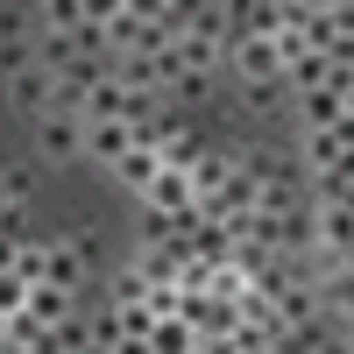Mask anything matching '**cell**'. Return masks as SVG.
<instances>
[{
	"mask_svg": "<svg viewBox=\"0 0 354 354\" xmlns=\"http://www.w3.org/2000/svg\"><path fill=\"white\" fill-rule=\"evenodd\" d=\"M36 149H43V163L85 156V121H71V113H43V121H36Z\"/></svg>",
	"mask_w": 354,
	"mask_h": 354,
	"instance_id": "6da1fadb",
	"label": "cell"
},
{
	"mask_svg": "<svg viewBox=\"0 0 354 354\" xmlns=\"http://www.w3.org/2000/svg\"><path fill=\"white\" fill-rule=\"evenodd\" d=\"M8 100L28 113V121H43V113H57V78H43V71H21V78H8Z\"/></svg>",
	"mask_w": 354,
	"mask_h": 354,
	"instance_id": "7a4b0ae2",
	"label": "cell"
},
{
	"mask_svg": "<svg viewBox=\"0 0 354 354\" xmlns=\"http://www.w3.org/2000/svg\"><path fill=\"white\" fill-rule=\"evenodd\" d=\"M234 64H241V78H248V85H277V78H283L277 43H262V36H241V43H234Z\"/></svg>",
	"mask_w": 354,
	"mask_h": 354,
	"instance_id": "3957f363",
	"label": "cell"
},
{
	"mask_svg": "<svg viewBox=\"0 0 354 354\" xmlns=\"http://www.w3.org/2000/svg\"><path fill=\"white\" fill-rule=\"evenodd\" d=\"M340 71H333V85H319V93H298V113H305V135H326V128H340Z\"/></svg>",
	"mask_w": 354,
	"mask_h": 354,
	"instance_id": "277c9868",
	"label": "cell"
},
{
	"mask_svg": "<svg viewBox=\"0 0 354 354\" xmlns=\"http://www.w3.org/2000/svg\"><path fill=\"white\" fill-rule=\"evenodd\" d=\"M128 149H135L128 121H93V128H85V156H93V163H121Z\"/></svg>",
	"mask_w": 354,
	"mask_h": 354,
	"instance_id": "5b68a950",
	"label": "cell"
},
{
	"mask_svg": "<svg viewBox=\"0 0 354 354\" xmlns=\"http://www.w3.org/2000/svg\"><path fill=\"white\" fill-rule=\"evenodd\" d=\"M78 277H85V255H78L71 241H50V248H43V283H50V290H78Z\"/></svg>",
	"mask_w": 354,
	"mask_h": 354,
	"instance_id": "8992f818",
	"label": "cell"
},
{
	"mask_svg": "<svg viewBox=\"0 0 354 354\" xmlns=\"http://www.w3.org/2000/svg\"><path fill=\"white\" fill-rule=\"evenodd\" d=\"M21 312L36 319L43 333H57L64 319H78V312H71V290H50V283H36V290H28V305H21Z\"/></svg>",
	"mask_w": 354,
	"mask_h": 354,
	"instance_id": "52a82bcc",
	"label": "cell"
},
{
	"mask_svg": "<svg viewBox=\"0 0 354 354\" xmlns=\"http://www.w3.org/2000/svg\"><path fill=\"white\" fill-rule=\"evenodd\" d=\"M185 177H192V198L205 205V198H213V192L227 185V177H234V156H220V149H205V156H198V163H192Z\"/></svg>",
	"mask_w": 354,
	"mask_h": 354,
	"instance_id": "ba28073f",
	"label": "cell"
},
{
	"mask_svg": "<svg viewBox=\"0 0 354 354\" xmlns=\"http://www.w3.org/2000/svg\"><path fill=\"white\" fill-rule=\"evenodd\" d=\"M156 170H163V163H156V149H128L121 163H113V177H121V185H128L135 198H149V185H156Z\"/></svg>",
	"mask_w": 354,
	"mask_h": 354,
	"instance_id": "9c48e42d",
	"label": "cell"
},
{
	"mask_svg": "<svg viewBox=\"0 0 354 354\" xmlns=\"http://www.w3.org/2000/svg\"><path fill=\"white\" fill-rule=\"evenodd\" d=\"M198 347V333L185 326V319H156L149 326V354H192Z\"/></svg>",
	"mask_w": 354,
	"mask_h": 354,
	"instance_id": "30bf717a",
	"label": "cell"
},
{
	"mask_svg": "<svg viewBox=\"0 0 354 354\" xmlns=\"http://www.w3.org/2000/svg\"><path fill=\"white\" fill-rule=\"evenodd\" d=\"M135 305H149V277L128 262V270L113 277V312H135Z\"/></svg>",
	"mask_w": 354,
	"mask_h": 354,
	"instance_id": "8fae6325",
	"label": "cell"
},
{
	"mask_svg": "<svg viewBox=\"0 0 354 354\" xmlns=\"http://www.w3.org/2000/svg\"><path fill=\"white\" fill-rule=\"evenodd\" d=\"M0 43H36V15L28 8H0Z\"/></svg>",
	"mask_w": 354,
	"mask_h": 354,
	"instance_id": "7c38bea8",
	"label": "cell"
},
{
	"mask_svg": "<svg viewBox=\"0 0 354 354\" xmlns=\"http://www.w3.org/2000/svg\"><path fill=\"white\" fill-rule=\"evenodd\" d=\"M0 71H8V78L36 71V43H0Z\"/></svg>",
	"mask_w": 354,
	"mask_h": 354,
	"instance_id": "4fadbf2b",
	"label": "cell"
},
{
	"mask_svg": "<svg viewBox=\"0 0 354 354\" xmlns=\"http://www.w3.org/2000/svg\"><path fill=\"white\" fill-rule=\"evenodd\" d=\"M0 213H21V205H15V192H8V170H0Z\"/></svg>",
	"mask_w": 354,
	"mask_h": 354,
	"instance_id": "5bb4252c",
	"label": "cell"
},
{
	"mask_svg": "<svg viewBox=\"0 0 354 354\" xmlns=\"http://www.w3.org/2000/svg\"><path fill=\"white\" fill-rule=\"evenodd\" d=\"M113 354H149V340H121V347H113Z\"/></svg>",
	"mask_w": 354,
	"mask_h": 354,
	"instance_id": "9a60e30c",
	"label": "cell"
},
{
	"mask_svg": "<svg viewBox=\"0 0 354 354\" xmlns=\"http://www.w3.org/2000/svg\"><path fill=\"white\" fill-rule=\"evenodd\" d=\"M319 354H354V347L347 340H319Z\"/></svg>",
	"mask_w": 354,
	"mask_h": 354,
	"instance_id": "2e32d148",
	"label": "cell"
},
{
	"mask_svg": "<svg viewBox=\"0 0 354 354\" xmlns=\"http://www.w3.org/2000/svg\"><path fill=\"white\" fill-rule=\"evenodd\" d=\"M0 347H8V319H0Z\"/></svg>",
	"mask_w": 354,
	"mask_h": 354,
	"instance_id": "e0dca14e",
	"label": "cell"
}]
</instances>
